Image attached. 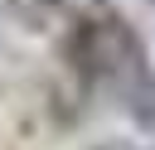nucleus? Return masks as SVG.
I'll return each instance as SVG.
<instances>
[{
    "mask_svg": "<svg viewBox=\"0 0 155 150\" xmlns=\"http://www.w3.org/2000/svg\"><path fill=\"white\" fill-rule=\"evenodd\" d=\"M73 53H78L82 73H92V77L107 82V87H121V92H131L136 82L155 87L150 73H145V48H140L136 34H131L121 19H111V15H107V19H87L82 34L73 39Z\"/></svg>",
    "mask_w": 155,
    "mask_h": 150,
    "instance_id": "obj_1",
    "label": "nucleus"
}]
</instances>
